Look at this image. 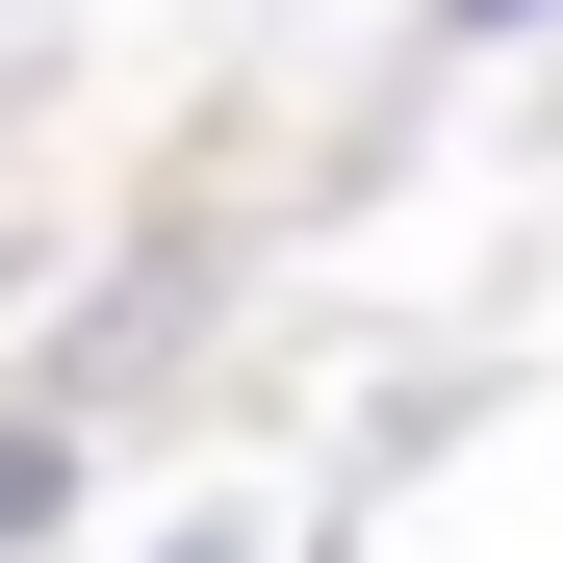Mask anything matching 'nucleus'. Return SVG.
I'll return each instance as SVG.
<instances>
[{"label":"nucleus","instance_id":"1","mask_svg":"<svg viewBox=\"0 0 563 563\" xmlns=\"http://www.w3.org/2000/svg\"><path fill=\"white\" fill-rule=\"evenodd\" d=\"M461 26H538V0H461Z\"/></svg>","mask_w":563,"mask_h":563},{"label":"nucleus","instance_id":"2","mask_svg":"<svg viewBox=\"0 0 563 563\" xmlns=\"http://www.w3.org/2000/svg\"><path fill=\"white\" fill-rule=\"evenodd\" d=\"M179 563H231V538H179Z\"/></svg>","mask_w":563,"mask_h":563}]
</instances>
